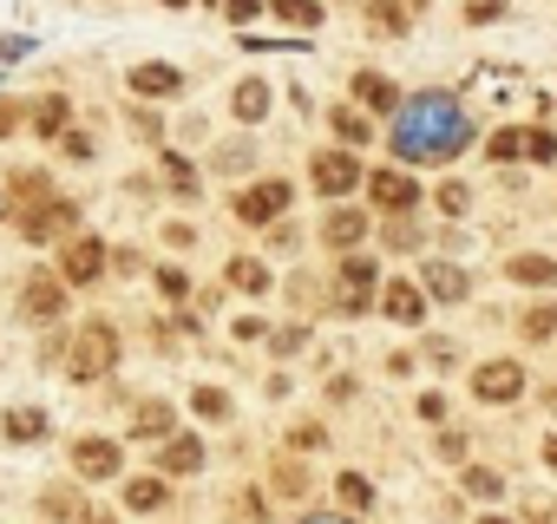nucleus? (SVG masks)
Masks as SVG:
<instances>
[{
  "label": "nucleus",
  "mask_w": 557,
  "mask_h": 524,
  "mask_svg": "<svg viewBox=\"0 0 557 524\" xmlns=\"http://www.w3.org/2000/svg\"><path fill=\"white\" fill-rule=\"evenodd\" d=\"M158 289H164L171 302H184V296H190V276H184V270H158Z\"/></svg>",
  "instance_id": "4c0bfd02"
},
{
  "label": "nucleus",
  "mask_w": 557,
  "mask_h": 524,
  "mask_svg": "<svg viewBox=\"0 0 557 524\" xmlns=\"http://www.w3.org/2000/svg\"><path fill=\"white\" fill-rule=\"evenodd\" d=\"M112 361H119L112 322H79V335H73V348H66V374H73V380H99Z\"/></svg>",
  "instance_id": "f03ea898"
},
{
  "label": "nucleus",
  "mask_w": 557,
  "mask_h": 524,
  "mask_svg": "<svg viewBox=\"0 0 557 524\" xmlns=\"http://www.w3.org/2000/svg\"><path fill=\"white\" fill-rule=\"evenodd\" d=\"M355 99L374 105V112H400V86L387 73H355Z\"/></svg>",
  "instance_id": "dca6fc26"
},
{
  "label": "nucleus",
  "mask_w": 557,
  "mask_h": 524,
  "mask_svg": "<svg viewBox=\"0 0 557 524\" xmlns=\"http://www.w3.org/2000/svg\"><path fill=\"white\" fill-rule=\"evenodd\" d=\"M125 504H132V511H158V504H164V478H132V485H125Z\"/></svg>",
  "instance_id": "cd10ccee"
},
{
  "label": "nucleus",
  "mask_w": 557,
  "mask_h": 524,
  "mask_svg": "<svg viewBox=\"0 0 557 524\" xmlns=\"http://www.w3.org/2000/svg\"><path fill=\"white\" fill-rule=\"evenodd\" d=\"M544 465H550V472H557V433H550V439H544Z\"/></svg>",
  "instance_id": "a18cd8bd"
},
{
  "label": "nucleus",
  "mask_w": 557,
  "mask_h": 524,
  "mask_svg": "<svg viewBox=\"0 0 557 524\" xmlns=\"http://www.w3.org/2000/svg\"><path fill=\"white\" fill-rule=\"evenodd\" d=\"M0 216H8V197H0Z\"/></svg>",
  "instance_id": "3c124183"
},
{
  "label": "nucleus",
  "mask_w": 557,
  "mask_h": 524,
  "mask_svg": "<svg viewBox=\"0 0 557 524\" xmlns=\"http://www.w3.org/2000/svg\"><path fill=\"white\" fill-rule=\"evenodd\" d=\"M0 433H8V439H21V446H34V439H47V413L21 407V413H8V420H0Z\"/></svg>",
  "instance_id": "412c9836"
},
{
  "label": "nucleus",
  "mask_w": 557,
  "mask_h": 524,
  "mask_svg": "<svg viewBox=\"0 0 557 524\" xmlns=\"http://www.w3.org/2000/svg\"><path fill=\"white\" fill-rule=\"evenodd\" d=\"M262 8L289 27H322V0H262Z\"/></svg>",
  "instance_id": "aec40b11"
},
{
  "label": "nucleus",
  "mask_w": 557,
  "mask_h": 524,
  "mask_svg": "<svg viewBox=\"0 0 557 524\" xmlns=\"http://www.w3.org/2000/svg\"><path fill=\"white\" fill-rule=\"evenodd\" d=\"M249 158H256L249 145H223V151H216V171H249Z\"/></svg>",
  "instance_id": "e433bc0d"
},
{
  "label": "nucleus",
  "mask_w": 557,
  "mask_h": 524,
  "mask_svg": "<svg viewBox=\"0 0 557 524\" xmlns=\"http://www.w3.org/2000/svg\"><path fill=\"white\" fill-rule=\"evenodd\" d=\"M256 14H262V0H230V21H236V27L256 21Z\"/></svg>",
  "instance_id": "a19ab883"
},
{
  "label": "nucleus",
  "mask_w": 557,
  "mask_h": 524,
  "mask_svg": "<svg viewBox=\"0 0 557 524\" xmlns=\"http://www.w3.org/2000/svg\"><path fill=\"white\" fill-rule=\"evenodd\" d=\"M223 283H230V289H243V296H269V262H256V255H236L230 270H223Z\"/></svg>",
  "instance_id": "a211bd4d"
},
{
  "label": "nucleus",
  "mask_w": 557,
  "mask_h": 524,
  "mask_svg": "<svg viewBox=\"0 0 557 524\" xmlns=\"http://www.w3.org/2000/svg\"><path fill=\"white\" fill-rule=\"evenodd\" d=\"M289 184L283 177H262V184H249L243 197H236V216L249 223V229H269V223H283V210H289Z\"/></svg>",
  "instance_id": "20e7f679"
},
{
  "label": "nucleus",
  "mask_w": 557,
  "mask_h": 524,
  "mask_svg": "<svg viewBox=\"0 0 557 524\" xmlns=\"http://www.w3.org/2000/svg\"><path fill=\"white\" fill-rule=\"evenodd\" d=\"M302 524H348V517H302Z\"/></svg>",
  "instance_id": "de8ad7c7"
},
{
  "label": "nucleus",
  "mask_w": 557,
  "mask_h": 524,
  "mask_svg": "<svg viewBox=\"0 0 557 524\" xmlns=\"http://www.w3.org/2000/svg\"><path fill=\"white\" fill-rule=\"evenodd\" d=\"M361 236H368V210H335V216H322V242L355 249Z\"/></svg>",
  "instance_id": "f3484780"
},
{
  "label": "nucleus",
  "mask_w": 557,
  "mask_h": 524,
  "mask_svg": "<svg viewBox=\"0 0 557 524\" xmlns=\"http://www.w3.org/2000/svg\"><path fill=\"white\" fill-rule=\"evenodd\" d=\"M164 8H184V0H164Z\"/></svg>",
  "instance_id": "8fccbe9b"
},
{
  "label": "nucleus",
  "mask_w": 557,
  "mask_h": 524,
  "mask_svg": "<svg viewBox=\"0 0 557 524\" xmlns=\"http://www.w3.org/2000/svg\"><path fill=\"white\" fill-rule=\"evenodd\" d=\"M420 283H426L420 296H433V302H466V289H472L466 270H453V262H426V276H420Z\"/></svg>",
  "instance_id": "4468645a"
},
{
  "label": "nucleus",
  "mask_w": 557,
  "mask_h": 524,
  "mask_svg": "<svg viewBox=\"0 0 557 524\" xmlns=\"http://www.w3.org/2000/svg\"><path fill=\"white\" fill-rule=\"evenodd\" d=\"M368 184V197H374V210H420V184L407 177V171H374V177H361Z\"/></svg>",
  "instance_id": "9d476101"
},
{
  "label": "nucleus",
  "mask_w": 557,
  "mask_h": 524,
  "mask_svg": "<svg viewBox=\"0 0 557 524\" xmlns=\"http://www.w3.org/2000/svg\"><path fill=\"white\" fill-rule=\"evenodd\" d=\"M335 132H342L348 145H361V138L374 132V118H368V112H355V105H335Z\"/></svg>",
  "instance_id": "c756f323"
},
{
  "label": "nucleus",
  "mask_w": 557,
  "mask_h": 524,
  "mask_svg": "<svg viewBox=\"0 0 557 524\" xmlns=\"http://www.w3.org/2000/svg\"><path fill=\"white\" fill-rule=\"evenodd\" d=\"M132 433H138V439H164V433H171V400H145L138 420H132Z\"/></svg>",
  "instance_id": "5701e85b"
},
{
  "label": "nucleus",
  "mask_w": 557,
  "mask_h": 524,
  "mask_svg": "<svg viewBox=\"0 0 557 524\" xmlns=\"http://www.w3.org/2000/svg\"><path fill=\"white\" fill-rule=\"evenodd\" d=\"M302 341H309V328H275V335H269V348H275V354H296Z\"/></svg>",
  "instance_id": "58836bf2"
},
{
  "label": "nucleus",
  "mask_w": 557,
  "mask_h": 524,
  "mask_svg": "<svg viewBox=\"0 0 557 524\" xmlns=\"http://www.w3.org/2000/svg\"><path fill=\"white\" fill-rule=\"evenodd\" d=\"M73 223H79V210H73L66 197H34V210L21 216V236H27V242H53V236L73 229Z\"/></svg>",
  "instance_id": "1a4fd4ad"
},
{
  "label": "nucleus",
  "mask_w": 557,
  "mask_h": 524,
  "mask_svg": "<svg viewBox=\"0 0 557 524\" xmlns=\"http://www.w3.org/2000/svg\"><path fill=\"white\" fill-rule=\"evenodd\" d=\"M309 177H315V190H322V197H348L368 171H361V158H355V151H322V158L309 164Z\"/></svg>",
  "instance_id": "6e6552de"
},
{
  "label": "nucleus",
  "mask_w": 557,
  "mask_h": 524,
  "mask_svg": "<svg viewBox=\"0 0 557 524\" xmlns=\"http://www.w3.org/2000/svg\"><path fill=\"white\" fill-rule=\"evenodd\" d=\"M485 158H492V164H518V158H524V132H518V125L492 132V138H485Z\"/></svg>",
  "instance_id": "a878e982"
},
{
  "label": "nucleus",
  "mask_w": 557,
  "mask_h": 524,
  "mask_svg": "<svg viewBox=\"0 0 557 524\" xmlns=\"http://www.w3.org/2000/svg\"><path fill=\"white\" fill-rule=\"evenodd\" d=\"M518 394H524V367H518V361H485V367H472V400L505 407V400H518Z\"/></svg>",
  "instance_id": "0eeeda50"
},
{
  "label": "nucleus",
  "mask_w": 557,
  "mask_h": 524,
  "mask_svg": "<svg viewBox=\"0 0 557 524\" xmlns=\"http://www.w3.org/2000/svg\"><path fill=\"white\" fill-rule=\"evenodd\" d=\"M329 309H335V315H368V309H374V262H368V255H348V262H342V276H335V289H329Z\"/></svg>",
  "instance_id": "7ed1b4c3"
},
{
  "label": "nucleus",
  "mask_w": 557,
  "mask_h": 524,
  "mask_svg": "<svg viewBox=\"0 0 557 524\" xmlns=\"http://www.w3.org/2000/svg\"><path fill=\"white\" fill-rule=\"evenodd\" d=\"M387 242H394V249H413V242H420V229H413V223H387Z\"/></svg>",
  "instance_id": "ea45409f"
},
{
  "label": "nucleus",
  "mask_w": 557,
  "mask_h": 524,
  "mask_svg": "<svg viewBox=\"0 0 557 524\" xmlns=\"http://www.w3.org/2000/svg\"><path fill=\"white\" fill-rule=\"evenodd\" d=\"M466 21L479 27V21H498V0H472V8H466Z\"/></svg>",
  "instance_id": "79ce46f5"
},
{
  "label": "nucleus",
  "mask_w": 557,
  "mask_h": 524,
  "mask_svg": "<svg viewBox=\"0 0 557 524\" xmlns=\"http://www.w3.org/2000/svg\"><path fill=\"white\" fill-rule=\"evenodd\" d=\"M381 315L400 322V328L426 322V296H420V283H387V289H381Z\"/></svg>",
  "instance_id": "f8f14e48"
},
{
  "label": "nucleus",
  "mask_w": 557,
  "mask_h": 524,
  "mask_svg": "<svg viewBox=\"0 0 557 524\" xmlns=\"http://www.w3.org/2000/svg\"><path fill=\"white\" fill-rule=\"evenodd\" d=\"M230 112H236L243 125H256V118H269V86H262V79H243V86L230 92Z\"/></svg>",
  "instance_id": "6ab92c4d"
},
{
  "label": "nucleus",
  "mask_w": 557,
  "mask_h": 524,
  "mask_svg": "<svg viewBox=\"0 0 557 524\" xmlns=\"http://www.w3.org/2000/svg\"><path fill=\"white\" fill-rule=\"evenodd\" d=\"M79 524H112V517H106V511H86V517H79Z\"/></svg>",
  "instance_id": "49530a36"
},
{
  "label": "nucleus",
  "mask_w": 557,
  "mask_h": 524,
  "mask_svg": "<svg viewBox=\"0 0 557 524\" xmlns=\"http://www.w3.org/2000/svg\"><path fill=\"white\" fill-rule=\"evenodd\" d=\"M190 407H197L203 420H230V394H216V387H197V394H190Z\"/></svg>",
  "instance_id": "473e14b6"
},
{
  "label": "nucleus",
  "mask_w": 557,
  "mask_h": 524,
  "mask_svg": "<svg viewBox=\"0 0 557 524\" xmlns=\"http://www.w3.org/2000/svg\"><path fill=\"white\" fill-rule=\"evenodd\" d=\"M524 158H531V164H550V158H557V138H550V132H524Z\"/></svg>",
  "instance_id": "72a5a7b5"
},
{
  "label": "nucleus",
  "mask_w": 557,
  "mask_h": 524,
  "mask_svg": "<svg viewBox=\"0 0 557 524\" xmlns=\"http://www.w3.org/2000/svg\"><path fill=\"white\" fill-rule=\"evenodd\" d=\"M73 472H79V478H112V472H125V446L92 433V439L73 446Z\"/></svg>",
  "instance_id": "9b49d317"
},
{
  "label": "nucleus",
  "mask_w": 557,
  "mask_h": 524,
  "mask_svg": "<svg viewBox=\"0 0 557 524\" xmlns=\"http://www.w3.org/2000/svg\"><path fill=\"white\" fill-rule=\"evenodd\" d=\"M342 504H348V511H368V504H374V485H368L361 472H342Z\"/></svg>",
  "instance_id": "7c9ffc66"
},
{
  "label": "nucleus",
  "mask_w": 557,
  "mask_h": 524,
  "mask_svg": "<svg viewBox=\"0 0 557 524\" xmlns=\"http://www.w3.org/2000/svg\"><path fill=\"white\" fill-rule=\"evenodd\" d=\"M8 132H21V105H14V99L0 105V138H8Z\"/></svg>",
  "instance_id": "c03bdc74"
},
{
  "label": "nucleus",
  "mask_w": 557,
  "mask_h": 524,
  "mask_svg": "<svg viewBox=\"0 0 557 524\" xmlns=\"http://www.w3.org/2000/svg\"><path fill=\"white\" fill-rule=\"evenodd\" d=\"M66 125H73V105H66V99H40L34 132H40V138H66Z\"/></svg>",
  "instance_id": "4be33fe9"
},
{
  "label": "nucleus",
  "mask_w": 557,
  "mask_h": 524,
  "mask_svg": "<svg viewBox=\"0 0 557 524\" xmlns=\"http://www.w3.org/2000/svg\"><path fill=\"white\" fill-rule=\"evenodd\" d=\"M518 335H524V341H550V335H557V309H550V302L524 309V315H518Z\"/></svg>",
  "instance_id": "bb28decb"
},
{
  "label": "nucleus",
  "mask_w": 557,
  "mask_h": 524,
  "mask_svg": "<svg viewBox=\"0 0 557 524\" xmlns=\"http://www.w3.org/2000/svg\"><path fill=\"white\" fill-rule=\"evenodd\" d=\"M505 270H511V283H557V262L550 255H518V262H505Z\"/></svg>",
  "instance_id": "393cba45"
},
{
  "label": "nucleus",
  "mask_w": 557,
  "mask_h": 524,
  "mask_svg": "<svg viewBox=\"0 0 557 524\" xmlns=\"http://www.w3.org/2000/svg\"><path fill=\"white\" fill-rule=\"evenodd\" d=\"M269 491H283V498H302V491H309V472H302L296 459H275V465H269Z\"/></svg>",
  "instance_id": "b1692460"
},
{
  "label": "nucleus",
  "mask_w": 557,
  "mask_h": 524,
  "mask_svg": "<svg viewBox=\"0 0 557 524\" xmlns=\"http://www.w3.org/2000/svg\"><path fill=\"white\" fill-rule=\"evenodd\" d=\"M177 86H184L177 66H132V92H138V99H171Z\"/></svg>",
  "instance_id": "2eb2a0df"
},
{
  "label": "nucleus",
  "mask_w": 557,
  "mask_h": 524,
  "mask_svg": "<svg viewBox=\"0 0 557 524\" xmlns=\"http://www.w3.org/2000/svg\"><path fill=\"white\" fill-rule=\"evenodd\" d=\"M210 8H216V0H210Z\"/></svg>",
  "instance_id": "603ef678"
},
{
  "label": "nucleus",
  "mask_w": 557,
  "mask_h": 524,
  "mask_svg": "<svg viewBox=\"0 0 557 524\" xmlns=\"http://www.w3.org/2000/svg\"><path fill=\"white\" fill-rule=\"evenodd\" d=\"M466 491H472V498H498V491H505V478H498V472H479V465H472V472H466Z\"/></svg>",
  "instance_id": "c9c22d12"
},
{
  "label": "nucleus",
  "mask_w": 557,
  "mask_h": 524,
  "mask_svg": "<svg viewBox=\"0 0 557 524\" xmlns=\"http://www.w3.org/2000/svg\"><path fill=\"white\" fill-rule=\"evenodd\" d=\"M60 315H66V283H60L53 270L27 276V289H21V322L47 328V322H60Z\"/></svg>",
  "instance_id": "39448f33"
},
{
  "label": "nucleus",
  "mask_w": 557,
  "mask_h": 524,
  "mask_svg": "<svg viewBox=\"0 0 557 524\" xmlns=\"http://www.w3.org/2000/svg\"><path fill=\"white\" fill-rule=\"evenodd\" d=\"M66 158L73 164H92V138H66Z\"/></svg>",
  "instance_id": "37998d69"
},
{
  "label": "nucleus",
  "mask_w": 557,
  "mask_h": 524,
  "mask_svg": "<svg viewBox=\"0 0 557 524\" xmlns=\"http://www.w3.org/2000/svg\"><path fill=\"white\" fill-rule=\"evenodd\" d=\"M53 276H60L66 289H86V283H99V276H106V242H99V236H73Z\"/></svg>",
  "instance_id": "423d86ee"
},
{
  "label": "nucleus",
  "mask_w": 557,
  "mask_h": 524,
  "mask_svg": "<svg viewBox=\"0 0 557 524\" xmlns=\"http://www.w3.org/2000/svg\"><path fill=\"white\" fill-rule=\"evenodd\" d=\"M433 203H440L446 216H466V203H472V190H466V184H440V197H433Z\"/></svg>",
  "instance_id": "f704fd0d"
},
{
  "label": "nucleus",
  "mask_w": 557,
  "mask_h": 524,
  "mask_svg": "<svg viewBox=\"0 0 557 524\" xmlns=\"http://www.w3.org/2000/svg\"><path fill=\"white\" fill-rule=\"evenodd\" d=\"M368 27L374 34H400L407 27V8H394V0H368Z\"/></svg>",
  "instance_id": "c85d7f7f"
},
{
  "label": "nucleus",
  "mask_w": 557,
  "mask_h": 524,
  "mask_svg": "<svg viewBox=\"0 0 557 524\" xmlns=\"http://www.w3.org/2000/svg\"><path fill=\"white\" fill-rule=\"evenodd\" d=\"M466 138H472V118L453 92H420L394 112V151L407 164H446L466 151Z\"/></svg>",
  "instance_id": "f257e3e1"
},
{
  "label": "nucleus",
  "mask_w": 557,
  "mask_h": 524,
  "mask_svg": "<svg viewBox=\"0 0 557 524\" xmlns=\"http://www.w3.org/2000/svg\"><path fill=\"white\" fill-rule=\"evenodd\" d=\"M164 184H171L177 197H190V190H197V171H190L184 158H171V151H164Z\"/></svg>",
  "instance_id": "2f4dec72"
},
{
  "label": "nucleus",
  "mask_w": 557,
  "mask_h": 524,
  "mask_svg": "<svg viewBox=\"0 0 557 524\" xmlns=\"http://www.w3.org/2000/svg\"><path fill=\"white\" fill-rule=\"evenodd\" d=\"M158 472H203V439L171 433V439L158 446Z\"/></svg>",
  "instance_id": "ddd939ff"
},
{
  "label": "nucleus",
  "mask_w": 557,
  "mask_h": 524,
  "mask_svg": "<svg viewBox=\"0 0 557 524\" xmlns=\"http://www.w3.org/2000/svg\"><path fill=\"white\" fill-rule=\"evenodd\" d=\"M479 524H511V517H498V511H492V517H479Z\"/></svg>",
  "instance_id": "09e8293b"
}]
</instances>
